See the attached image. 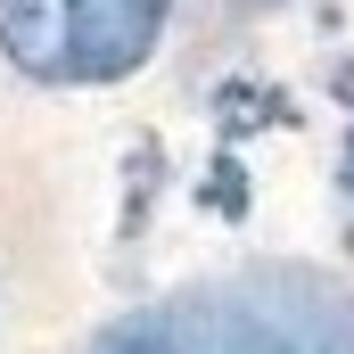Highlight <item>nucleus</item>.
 Instances as JSON below:
<instances>
[{
	"mask_svg": "<svg viewBox=\"0 0 354 354\" xmlns=\"http://www.w3.org/2000/svg\"><path fill=\"white\" fill-rule=\"evenodd\" d=\"M83 354H354V288L313 264L214 272L115 313Z\"/></svg>",
	"mask_w": 354,
	"mask_h": 354,
	"instance_id": "1",
	"label": "nucleus"
},
{
	"mask_svg": "<svg viewBox=\"0 0 354 354\" xmlns=\"http://www.w3.org/2000/svg\"><path fill=\"white\" fill-rule=\"evenodd\" d=\"M75 25V83H124L165 41V0H66Z\"/></svg>",
	"mask_w": 354,
	"mask_h": 354,
	"instance_id": "2",
	"label": "nucleus"
},
{
	"mask_svg": "<svg viewBox=\"0 0 354 354\" xmlns=\"http://www.w3.org/2000/svg\"><path fill=\"white\" fill-rule=\"evenodd\" d=\"M0 58H8L25 83H75L66 0H0Z\"/></svg>",
	"mask_w": 354,
	"mask_h": 354,
	"instance_id": "3",
	"label": "nucleus"
}]
</instances>
